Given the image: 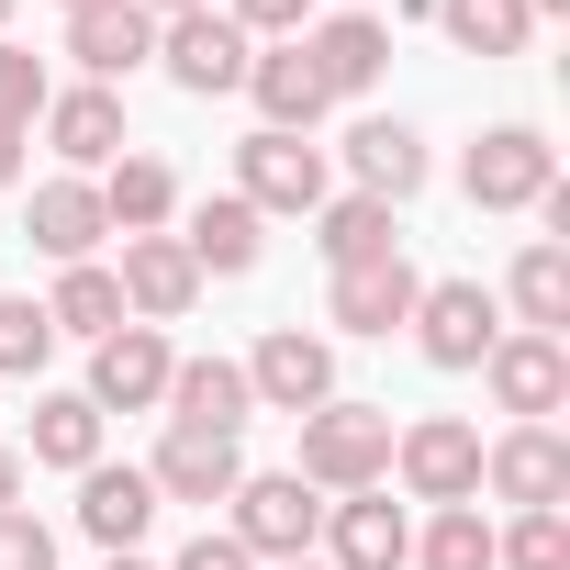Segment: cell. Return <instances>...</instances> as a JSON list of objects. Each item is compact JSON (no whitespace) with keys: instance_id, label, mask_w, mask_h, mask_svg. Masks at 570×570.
Segmentation results:
<instances>
[{"instance_id":"obj_8","label":"cell","mask_w":570,"mask_h":570,"mask_svg":"<svg viewBox=\"0 0 570 570\" xmlns=\"http://www.w3.org/2000/svg\"><path fill=\"white\" fill-rule=\"evenodd\" d=\"M246 392H257L268 414H314V403H336V347L303 336V325H268L257 358H246Z\"/></svg>"},{"instance_id":"obj_35","label":"cell","mask_w":570,"mask_h":570,"mask_svg":"<svg viewBox=\"0 0 570 570\" xmlns=\"http://www.w3.org/2000/svg\"><path fill=\"white\" fill-rule=\"evenodd\" d=\"M0 570H57V537L12 503V514H0Z\"/></svg>"},{"instance_id":"obj_2","label":"cell","mask_w":570,"mask_h":570,"mask_svg":"<svg viewBox=\"0 0 570 570\" xmlns=\"http://www.w3.org/2000/svg\"><path fill=\"white\" fill-rule=\"evenodd\" d=\"M224 503H235V548L246 559H314V537H325V503H314L303 470H246Z\"/></svg>"},{"instance_id":"obj_25","label":"cell","mask_w":570,"mask_h":570,"mask_svg":"<svg viewBox=\"0 0 570 570\" xmlns=\"http://www.w3.org/2000/svg\"><path fill=\"white\" fill-rule=\"evenodd\" d=\"M314 246H325V268H358V257H392V246H403V224H392V202L347 190V202H325V213H314Z\"/></svg>"},{"instance_id":"obj_42","label":"cell","mask_w":570,"mask_h":570,"mask_svg":"<svg viewBox=\"0 0 570 570\" xmlns=\"http://www.w3.org/2000/svg\"><path fill=\"white\" fill-rule=\"evenodd\" d=\"M525 12H537V23H548V12H570V0H525Z\"/></svg>"},{"instance_id":"obj_34","label":"cell","mask_w":570,"mask_h":570,"mask_svg":"<svg viewBox=\"0 0 570 570\" xmlns=\"http://www.w3.org/2000/svg\"><path fill=\"white\" fill-rule=\"evenodd\" d=\"M35 112H46V57H23V46H0V124L23 135Z\"/></svg>"},{"instance_id":"obj_39","label":"cell","mask_w":570,"mask_h":570,"mask_svg":"<svg viewBox=\"0 0 570 570\" xmlns=\"http://www.w3.org/2000/svg\"><path fill=\"white\" fill-rule=\"evenodd\" d=\"M135 12L146 23H179V12H213V0H135Z\"/></svg>"},{"instance_id":"obj_18","label":"cell","mask_w":570,"mask_h":570,"mask_svg":"<svg viewBox=\"0 0 570 570\" xmlns=\"http://www.w3.org/2000/svg\"><path fill=\"white\" fill-rule=\"evenodd\" d=\"M68 57L112 90V79H135V68H157V23L135 12V0H101V12H68Z\"/></svg>"},{"instance_id":"obj_44","label":"cell","mask_w":570,"mask_h":570,"mask_svg":"<svg viewBox=\"0 0 570 570\" xmlns=\"http://www.w3.org/2000/svg\"><path fill=\"white\" fill-rule=\"evenodd\" d=\"M68 12H101V0H68Z\"/></svg>"},{"instance_id":"obj_24","label":"cell","mask_w":570,"mask_h":570,"mask_svg":"<svg viewBox=\"0 0 570 570\" xmlns=\"http://www.w3.org/2000/svg\"><path fill=\"white\" fill-rule=\"evenodd\" d=\"M101 190V224L112 235H157L168 213H179V179L157 168V157H112V179H90Z\"/></svg>"},{"instance_id":"obj_12","label":"cell","mask_w":570,"mask_h":570,"mask_svg":"<svg viewBox=\"0 0 570 570\" xmlns=\"http://www.w3.org/2000/svg\"><path fill=\"white\" fill-rule=\"evenodd\" d=\"M481 481L514 514H548V503H570V436L559 425H514L503 448H481Z\"/></svg>"},{"instance_id":"obj_15","label":"cell","mask_w":570,"mask_h":570,"mask_svg":"<svg viewBox=\"0 0 570 570\" xmlns=\"http://www.w3.org/2000/svg\"><path fill=\"white\" fill-rule=\"evenodd\" d=\"M146 481H157V503H224V492L246 481V459H235V436L168 425V436H157V459H146Z\"/></svg>"},{"instance_id":"obj_32","label":"cell","mask_w":570,"mask_h":570,"mask_svg":"<svg viewBox=\"0 0 570 570\" xmlns=\"http://www.w3.org/2000/svg\"><path fill=\"white\" fill-rule=\"evenodd\" d=\"M492 570H570V514L548 503V514H514L503 537H492Z\"/></svg>"},{"instance_id":"obj_6","label":"cell","mask_w":570,"mask_h":570,"mask_svg":"<svg viewBox=\"0 0 570 570\" xmlns=\"http://www.w3.org/2000/svg\"><path fill=\"white\" fill-rule=\"evenodd\" d=\"M492 336H503V303L481 292V279H425V292H414V347L436 370H481Z\"/></svg>"},{"instance_id":"obj_16","label":"cell","mask_w":570,"mask_h":570,"mask_svg":"<svg viewBox=\"0 0 570 570\" xmlns=\"http://www.w3.org/2000/svg\"><path fill=\"white\" fill-rule=\"evenodd\" d=\"M35 124H46V146H57L68 168H112V157L135 146V135H124V101H112L101 79H90V90H46Z\"/></svg>"},{"instance_id":"obj_19","label":"cell","mask_w":570,"mask_h":570,"mask_svg":"<svg viewBox=\"0 0 570 570\" xmlns=\"http://www.w3.org/2000/svg\"><path fill=\"white\" fill-rule=\"evenodd\" d=\"M303 57H314L325 101H347V90H370V79L392 68V35H381L370 12H336V23H314V35H303Z\"/></svg>"},{"instance_id":"obj_4","label":"cell","mask_w":570,"mask_h":570,"mask_svg":"<svg viewBox=\"0 0 570 570\" xmlns=\"http://www.w3.org/2000/svg\"><path fill=\"white\" fill-rule=\"evenodd\" d=\"M235 202L268 224V213H325V146H303V135H246L235 146Z\"/></svg>"},{"instance_id":"obj_33","label":"cell","mask_w":570,"mask_h":570,"mask_svg":"<svg viewBox=\"0 0 570 570\" xmlns=\"http://www.w3.org/2000/svg\"><path fill=\"white\" fill-rule=\"evenodd\" d=\"M57 358V325H46V303H0V381H35Z\"/></svg>"},{"instance_id":"obj_37","label":"cell","mask_w":570,"mask_h":570,"mask_svg":"<svg viewBox=\"0 0 570 570\" xmlns=\"http://www.w3.org/2000/svg\"><path fill=\"white\" fill-rule=\"evenodd\" d=\"M179 570H257V559H246L235 537H190V548H179Z\"/></svg>"},{"instance_id":"obj_22","label":"cell","mask_w":570,"mask_h":570,"mask_svg":"<svg viewBox=\"0 0 570 570\" xmlns=\"http://www.w3.org/2000/svg\"><path fill=\"white\" fill-rule=\"evenodd\" d=\"M146 525H157V481H146V470H79V537L135 548Z\"/></svg>"},{"instance_id":"obj_14","label":"cell","mask_w":570,"mask_h":570,"mask_svg":"<svg viewBox=\"0 0 570 570\" xmlns=\"http://www.w3.org/2000/svg\"><path fill=\"white\" fill-rule=\"evenodd\" d=\"M414 257L392 246V257H358V268H336V292H325V325H347V336H392V325H414Z\"/></svg>"},{"instance_id":"obj_23","label":"cell","mask_w":570,"mask_h":570,"mask_svg":"<svg viewBox=\"0 0 570 570\" xmlns=\"http://www.w3.org/2000/svg\"><path fill=\"white\" fill-rule=\"evenodd\" d=\"M347 168H358L370 202H414V190H425V146H414V124H358V135H347Z\"/></svg>"},{"instance_id":"obj_29","label":"cell","mask_w":570,"mask_h":570,"mask_svg":"<svg viewBox=\"0 0 570 570\" xmlns=\"http://www.w3.org/2000/svg\"><path fill=\"white\" fill-rule=\"evenodd\" d=\"M35 459H46V470H101V414H90V392H46V403H35Z\"/></svg>"},{"instance_id":"obj_26","label":"cell","mask_w":570,"mask_h":570,"mask_svg":"<svg viewBox=\"0 0 570 570\" xmlns=\"http://www.w3.org/2000/svg\"><path fill=\"white\" fill-rule=\"evenodd\" d=\"M514 325H525V336H559V325H570V246H559V235H537V246L514 257Z\"/></svg>"},{"instance_id":"obj_21","label":"cell","mask_w":570,"mask_h":570,"mask_svg":"<svg viewBox=\"0 0 570 570\" xmlns=\"http://www.w3.org/2000/svg\"><path fill=\"white\" fill-rule=\"evenodd\" d=\"M23 235H35V246H46L57 268H90V246H101L112 224H101V190H90V179H46V190H35V224H23Z\"/></svg>"},{"instance_id":"obj_27","label":"cell","mask_w":570,"mask_h":570,"mask_svg":"<svg viewBox=\"0 0 570 570\" xmlns=\"http://www.w3.org/2000/svg\"><path fill=\"white\" fill-rule=\"evenodd\" d=\"M436 23L459 57H525V35H537L525 0H436Z\"/></svg>"},{"instance_id":"obj_45","label":"cell","mask_w":570,"mask_h":570,"mask_svg":"<svg viewBox=\"0 0 570 570\" xmlns=\"http://www.w3.org/2000/svg\"><path fill=\"white\" fill-rule=\"evenodd\" d=\"M0 23H12V0H0Z\"/></svg>"},{"instance_id":"obj_11","label":"cell","mask_w":570,"mask_h":570,"mask_svg":"<svg viewBox=\"0 0 570 570\" xmlns=\"http://www.w3.org/2000/svg\"><path fill=\"white\" fill-rule=\"evenodd\" d=\"M112 292H124V314H135V325H179V314L202 303V268H190V246H179V235H124Z\"/></svg>"},{"instance_id":"obj_41","label":"cell","mask_w":570,"mask_h":570,"mask_svg":"<svg viewBox=\"0 0 570 570\" xmlns=\"http://www.w3.org/2000/svg\"><path fill=\"white\" fill-rule=\"evenodd\" d=\"M112 570H157V559H135V548H112Z\"/></svg>"},{"instance_id":"obj_31","label":"cell","mask_w":570,"mask_h":570,"mask_svg":"<svg viewBox=\"0 0 570 570\" xmlns=\"http://www.w3.org/2000/svg\"><path fill=\"white\" fill-rule=\"evenodd\" d=\"M414 559H425V570H492V525H481V503H436V525L414 537Z\"/></svg>"},{"instance_id":"obj_17","label":"cell","mask_w":570,"mask_h":570,"mask_svg":"<svg viewBox=\"0 0 570 570\" xmlns=\"http://www.w3.org/2000/svg\"><path fill=\"white\" fill-rule=\"evenodd\" d=\"M257 392H246V358H179L168 370V425H202V436H246Z\"/></svg>"},{"instance_id":"obj_36","label":"cell","mask_w":570,"mask_h":570,"mask_svg":"<svg viewBox=\"0 0 570 570\" xmlns=\"http://www.w3.org/2000/svg\"><path fill=\"white\" fill-rule=\"evenodd\" d=\"M224 23H235V35H279V46H292V35L314 23V0H235Z\"/></svg>"},{"instance_id":"obj_7","label":"cell","mask_w":570,"mask_h":570,"mask_svg":"<svg viewBox=\"0 0 570 570\" xmlns=\"http://www.w3.org/2000/svg\"><path fill=\"white\" fill-rule=\"evenodd\" d=\"M246 35L224 23V12H179V23H157V68L190 90V101H224V90H246Z\"/></svg>"},{"instance_id":"obj_43","label":"cell","mask_w":570,"mask_h":570,"mask_svg":"<svg viewBox=\"0 0 570 570\" xmlns=\"http://www.w3.org/2000/svg\"><path fill=\"white\" fill-rule=\"evenodd\" d=\"M279 570H325V559H279Z\"/></svg>"},{"instance_id":"obj_10","label":"cell","mask_w":570,"mask_h":570,"mask_svg":"<svg viewBox=\"0 0 570 570\" xmlns=\"http://www.w3.org/2000/svg\"><path fill=\"white\" fill-rule=\"evenodd\" d=\"M481 370H492V403H503L514 425H548V414L570 403V347H559V336H525V325H514V336H492Z\"/></svg>"},{"instance_id":"obj_3","label":"cell","mask_w":570,"mask_h":570,"mask_svg":"<svg viewBox=\"0 0 570 570\" xmlns=\"http://www.w3.org/2000/svg\"><path fill=\"white\" fill-rule=\"evenodd\" d=\"M392 470H403L414 503H481V425H459V414H414V425L392 436Z\"/></svg>"},{"instance_id":"obj_40","label":"cell","mask_w":570,"mask_h":570,"mask_svg":"<svg viewBox=\"0 0 570 570\" xmlns=\"http://www.w3.org/2000/svg\"><path fill=\"white\" fill-rule=\"evenodd\" d=\"M12 179H23V135H12V124H0V190H12Z\"/></svg>"},{"instance_id":"obj_9","label":"cell","mask_w":570,"mask_h":570,"mask_svg":"<svg viewBox=\"0 0 570 570\" xmlns=\"http://www.w3.org/2000/svg\"><path fill=\"white\" fill-rule=\"evenodd\" d=\"M168 336L157 325H112L101 347H90V414H146V403H168Z\"/></svg>"},{"instance_id":"obj_1","label":"cell","mask_w":570,"mask_h":570,"mask_svg":"<svg viewBox=\"0 0 570 570\" xmlns=\"http://www.w3.org/2000/svg\"><path fill=\"white\" fill-rule=\"evenodd\" d=\"M303 481L314 492H381L392 481V403H314L303 414Z\"/></svg>"},{"instance_id":"obj_38","label":"cell","mask_w":570,"mask_h":570,"mask_svg":"<svg viewBox=\"0 0 570 570\" xmlns=\"http://www.w3.org/2000/svg\"><path fill=\"white\" fill-rule=\"evenodd\" d=\"M23 503V448H0V514Z\"/></svg>"},{"instance_id":"obj_5","label":"cell","mask_w":570,"mask_h":570,"mask_svg":"<svg viewBox=\"0 0 570 570\" xmlns=\"http://www.w3.org/2000/svg\"><path fill=\"white\" fill-rule=\"evenodd\" d=\"M459 179H470V202H481V213H537V202L559 190V157H548V135H537V124H492V135L470 146V168H459Z\"/></svg>"},{"instance_id":"obj_28","label":"cell","mask_w":570,"mask_h":570,"mask_svg":"<svg viewBox=\"0 0 570 570\" xmlns=\"http://www.w3.org/2000/svg\"><path fill=\"white\" fill-rule=\"evenodd\" d=\"M179 246H190V268H224V279H235V268H257V213H246L235 190H213Z\"/></svg>"},{"instance_id":"obj_30","label":"cell","mask_w":570,"mask_h":570,"mask_svg":"<svg viewBox=\"0 0 570 570\" xmlns=\"http://www.w3.org/2000/svg\"><path fill=\"white\" fill-rule=\"evenodd\" d=\"M46 325L101 347V336H112V325H135V314H124V292H112V268H68V279H57V303H46Z\"/></svg>"},{"instance_id":"obj_20","label":"cell","mask_w":570,"mask_h":570,"mask_svg":"<svg viewBox=\"0 0 570 570\" xmlns=\"http://www.w3.org/2000/svg\"><path fill=\"white\" fill-rule=\"evenodd\" d=\"M246 90H257L268 135H314V112H325V79H314L303 35H292V46H268V57H246Z\"/></svg>"},{"instance_id":"obj_13","label":"cell","mask_w":570,"mask_h":570,"mask_svg":"<svg viewBox=\"0 0 570 570\" xmlns=\"http://www.w3.org/2000/svg\"><path fill=\"white\" fill-rule=\"evenodd\" d=\"M414 559V525L392 492H336L325 503V570H403Z\"/></svg>"}]
</instances>
